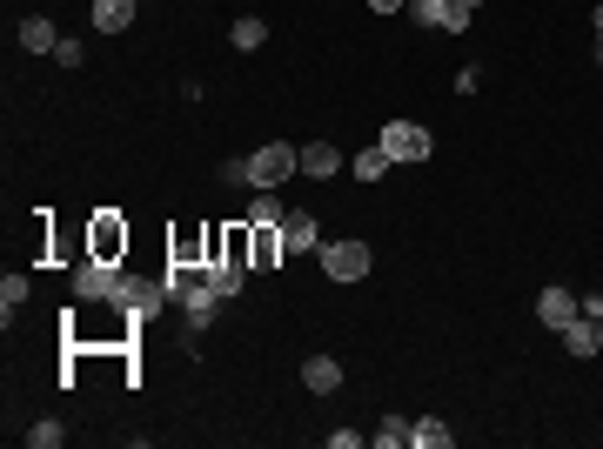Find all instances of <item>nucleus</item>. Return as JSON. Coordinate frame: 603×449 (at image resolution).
Here are the masks:
<instances>
[{
	"instance_id": "28",
	"label": "nucleus",
	"mask_w": 603,
	"mask_h": 449,
	"mask_svg": "<svg viewBox=\"0 0 603 449\" xmlns=\"http://www.w3.org/2000/svg\"><path fill=\"white\" fill-rule=\"evenodd\" d=\"M590 21H597V34H603V0H597V14H590Z\"/></svg>"
},
{
	"instance_id": "8",
	"label": "nucleus",
	"mask_w": 603,
	"mask_h": 449,
	"mask_svg": "<svg viewBox=\"0 0 603 449\" xmlns=\"http://www.w3.org/2000/svg\"><path fill=\"white\" fill-rule=\"evenodd\" d=\"M409 21L416 27H443V34H463L469 7H456V0H409Z\"/></svg>"
},
{
	"instance_id": "5",
	"label": "nucleus",
	"mask_w": 603,
	"mask_h": 449,
	"mask_svg": "<svg viewBox=\"0 0 603 449\" xmlns=\"http://www.w3.org/2000/svg\"><path fill=\"white\" fill-rule=\"evenodd\" d=\"M376 141H382V155L396 161V168H409V161H429V148H436L423 121H389Z\"/></svg>"
},
{
	"instance_id": "17",
	"label": "nucleus",
	"mask_w": 603,
	"mask_h": 449,
	"mask_svg": "<svg viewBox=\"0 0 603 449\" xmlns=\"http://www.w3.org/2000/svg\"><path fill=\"white\" fill-rule=\"evenodd\" d=\"M134 27V0H94V34H128Z\"/></svg>"
},
{
	"instance_id": "11",
	"label": "nucleus",
	"mask_w": 603,
	"mask_h": 449,
	"mask_svg": "<svg viewBox=\"0 0 603 449\" xmlns=\"http://www.w3.org/2000/svg\"><path fill=\"white\" fill-rule=\"evenodd\" d=\"M583 315V302L570 289H557V282H550V289L536 295V322H550V329H563V322H577Z\"/></svg>"
},
{
	"instance_id": "27",
	"label": "nucleus",
	"mask_w": 603,
	"mask_h": 449,
	"mask_svg": "<svg viewBox=\"0 0 603 449\" xmlns=\"http://www.w3.org/2000/svg\"><path fill=\"white\" fill-rule=\"evenodd\" d=\"M369 7H376V14H396V7H409V0H369Z\"/></svg>"
},
{
	"instance_id": "31",
	"label": "nucleus",
	"mask_w": 603,
	"mask_h": 449,
	"mask_svg": "<svg viewBox=\"0 0 603 449\" xmlns=\"http://www.w3.org/2000/svg\"><path fill=\"white\" fill-rule=\"evenodd\" d=\"M597 61H603V34H597Z\"/></svg>"
},
{
	"instance_id": "16",
	"label": "nucleus",
	"mask_w": 603,
	"mask_h": 449,
	"mask_svg": "<svg viewBox=\"0 0 603 449\" xmlns=\"http://www.w3.org/2000/svg\"><path fill=\"white\" fill-rule=\"evenodd\" d=\"M208 289L222 295V302H235V295H242V282H248V262H208Z\"/></svg>"
},
{
	"instance_id": "2",
	"label": "nucleus",
	"mask_w": 603,
	"mask_h": 449,
	"mask_svg": "<svg viewBox=\"0 0 603 449\" xmlns=\"http://www.w3.org/2000/svg\"><path fill=\"white\" fill-rule=\"evenodd\" d=\"M168 302H175V295H168V282H161V275H128V269H121V289H114V315L155 322Z\"/></svg>"
},
{
	"instance_id": "7",
	"label": "nucleus",
	"mask_w": 603,
	"mask_h": 449,
	"mask_svg": "<svg viewBox=\"0 0 603 449\" xmlns=\"http://www.w3.org/2000/svg\"><path fill=\"white\" fill-rule=\"evenodd\" d=\"M181 322H188V336H201V329H208V322H215V315H222V295L208 289V275H201V282H188V289H181Z\"/></svg>"
},
{
	"instance_id": "14",
	"label": "nucleus",
	"mask_w": 603,
	"mask_h": 449,
	"mask_svg": "<svg viewBox=\"0 0 603 449\" xmlns=\"http://www.w3.org/2000/svg\"><path fill=\"white\" fill-rule=\"evenodd\" d=\"M557 336H563V356H577V362H590V356H597V349H603L597 322H583V315H577V322H563Z\"/></svg>"
},
{
	"instance_id": "25",
	"label": "nucleus",
	"mask_w": 603,
	"mask_h": 449,
	"mask_svg": "<svg viewBox=\"0 0 603 449\" xmlns=\"http://www.w3.org/2000/svg\"><path fill=\"white\" fill-rule=\"evenodd\" d=\"M61 436H67V429L54 423V416H41V423L27 429V443H34V449H61Z\"/></svg>"
},
{
	"instance_id": "22",
	"label": "nucleus",
	"mask_w": 603,
	"mask_h": 449,
	"mask_svg": "<svg viewBox=\"0 0 603 449\" xmlns=\"http://www.w3.org/2000/svg\"><path fill=\"white\" fill-rule=\"evenodd\" d=\"M248 195H255V202H248L242 222H282V215H289V208L275 202V188H248Z\"/></svg>"
},
{
	"instance_id": "26",
	"label": "nucleus",
	"mask_w": 603,
	"mask_h": 449,
	"mask_svg": "<svg viewBox=\"0 0 603 449\" xmlns=\"http://www.w3.org/2000/svg\"><path fill=\"white\" fill-rule=\"evenodd\" d=\"M54 61H61V68H81V61H88V47L74 41V34H61V47H54Z\"/></svg>"
},
{
	"instance_id": "15",
	"label": "nucleus",
	"mask_w": 603,
	"mask_h": 449,
	"mask_svg": "<svg viewBox=\"0 0 603 449\" xmlns=\"http://www.w3.org/2000/svg\"><path fill=\"white\" fill-rule=\"evenodd\" d=\"M14 41H21L27 54H54V47H61V27L47 21V14H27V21H21V34H14Z\"/></svg>"
},
{
	"instance_id": "13",
	"label": "nucleus",
	"mask_w": 603,
	"mask_h": 449,
	"mask_svg": "<svg viewBox=\"0 0 603 449\" xmlns=\"http://www.w3.org/2000/svg\"><path fill=\"white\" fill-rule=\"evenodd\" d=\"M302 389H309V396H335V389H342V362L335 356H309L302 362Z\"/></svg>"
},
{
	"instance_id": "20",
	"label": "nucleus",
	"mask_w": 603,
	"mask_h": 449,
	"mask_svg": "<svg viewBox=\"0 0 603 449\" xmlns=\"http://www.w3.org/2000/svg\"><path fill=\"white\" fill-rule=\"evenodd\" d=\"M228 41L242 47V54H255V47H262V41H268V21H262V14H242V21L228 27Z\"/></svg>"
},
{
	"instance_id": "9",
	"label": "nucleus",
	"mask_w": 603,
	"mask_h": 449,
	"mask_svg": "<svg viewBox=\"0 0 603 449\" xmlns=\"http://www.w3.org/2000/svg\"><path fill=\"white\" fill-rule=\"evenodd\" d=\"M282 255V222H248V269H275Z\"/></svg>"
},
{
	"instance_id": "10",
	"label": "nucleus",
	"mask_w": 603,
	"mask_h": 449,
	"mask_svg": "<svg viewBox=\"0 0 603 449\" xmlns=\"http://www.w3.org/2000/svg\"><path fill=\"white\" fill-rule=\"evenodd\" d=\"M282 248H289V255H315V248H322V228H315V215L289 208V215H282Z\"/></svg>"
},
{
	"instance_id": "4",
	"label": "nucleus",
	"mask_w": 603,
	"mask_h": 449,
	"mask_svg": "<svg viewBox=\"0 0 603 449\" xmlns=\"http://www.w3.org/2000/svg\"><path fill=\"white\" fill-rule=\"evenodd\" d=\"M88 255L94 262H128V222L114 208H94L88 215Z\"/></svg>"
},
{
	"instance_id": "30",
	"label": "nucleus",
	"mask_w": 603,
	"mask_h": 449,
	"mask_svg": "<svg viewBox=\"0 0 603 449\" xmlns=\"http://www.w3.org/2000/svg\"><path fill=\"white\" fill-rule=\"evenodd\" d=\"M590 322H597V336H603V315H590Z\"/></svg>"
},
{
	"instance_id": "12",
	"label": "nucleus",
	"mask_w": 603,
	"mask_h": 449,
	"mask_svg": "<svg viewBox=\"0 0 603 449\" xmlns=\"http://www.w3.org/2000/svg\"><path fill=\"white\" fill-rule=\"evenodd\" d=\"M168 262H181V269H208V228H181V235H168Z\"/></svg>"
},
{
	"instance_id": "6",
	"label": "nucleus",
	"mask_w": 603,
	"mask_h": 449,
	"mask_svg": "<svg viewBox=\"0 0 603 449\" xmlns=\"http://www.w3.org/2000/svg\"><path fill=\"white\" fill-rule=\"evenodd\" d=\"M114 289H121V262H94V255L74 262V302H114Z\"/></svg>"
},
{
	"instance_id": "24",
	"label": "nucleus",
	"mask_w": 603,
	"mask_h": 449,
	"mask_svg": "<svg viewBox=\"0 0 603 449\" xmlns=\"http://www.w3.org/2000/svg\"><path fill=\"white\" fill-rule=\"evenodd\" d=\"M27 289H34L27 275H7V282H0V315H7V322H14V309L27 302Z\"/></svg>"
},
{
	"instance_id": "29",
	"label": "nucleus",
	"mask_w": 603,
	"mask_h": 449,
	"mask_svg": "<svg viewBox=\"0 0 603 449\" xmlns=\"http://www.w3.org/2000/svg\"><path fill=\"white\" fill-rule=\"evenodd\" d=\"M456 7H469V14H476V0H456Z\"/></svg>"
},
{
	"instance_id": "23",
	"label": "nucleus",
	"mask_w": 603,
	"mask_h": 449,
	"mask_svg": "<svg viewBox=\"0 0 603 449\" xmlns=\"http://www.w3.org/2000/svg\"><path fill=\"white\" fill-rule=\"evenodd\" d=\"M349 168H356V181H382V175H389V168H396V161L382 155V141H376V148H362V155L349 161Z\"/></svg>"
},
{
	"instance_id": "21",
	"label": "nucleus",
	"mask_w": 603,
	"mask_h": 449,
	"mask_svg": "<svg viewBox=\"0 0 603 449\" xmlns=\"http://www.w3.org/2000/svg\"><path fill=\"white\" fill-rule=\"evenodd\" d=\"M409 429H416V423H409V416H382V423H376V436H369V443H376V449H409Z\"/></svg>"
},
{
	"instance_id": "1",
	"label": "nucleus",
	"mask_w": 603,
	"mask_h": 449,
	"mask_svg": "<svg viewBox=\"0 0 603 449\" xmlns=\"http://www.w3.org/2000/svg\"><path fill=\"white\" fill-rule=\"evenodd\" d=\"M289 175H302V148H289V141H268V148H255V155L222 161L228 188H282Z\"/></svg>"
},
{
	"instance_id": "19",
	"label": "nucleus",
	"mask_w": 603,
	"mask_h": 449,
	"mask_svg": "<svg viewBox=\"0 0 603 449\" xmlns=\"http://www.w3.org/2000/svg\"><path fill=\"white\" fill-rule=\"evenodd\" d=\"M335 168H342V155H335L329 141H309V148H302V175H315V181H329Z\"/></svg>"
},
{
	"instance_id": "3",
	"label": "nucleus",
	"mask_w": 603,
	"mask_h": 449,
	"mask_svg": "<svg viewBox=\"0 0 603 449\" xmlns=\"http://www.w3.org/2000/svg\"><path fill=\"white\" fill-rule=\"evenodd\" d=\"M315 262H322V275H329V282H362L376 255H369V242H356V235H349V242H322V248H315Z\"/></svg>"
},
{
	"instance_id": "18",
	"label": "nucleus",
	"mask_w": 603,
	"mask_h": 449,
	"mask_svg": "<svg viewBox=\"0 0 603 449\" xmlns=\"http://www.w3.org/2000/svg\"><path fill=\"white\" fill-rule=\"evenodd\" d=\"M449 443H456V429H443V416H416L409 449H449Z\"/></svg>"
}]
</instances>
